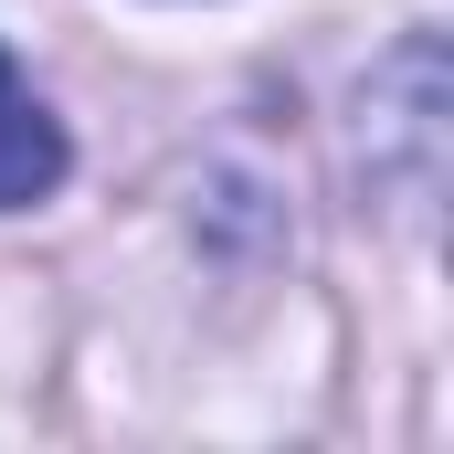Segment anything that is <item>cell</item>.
Returning <instances> with one entry per match:
<instances>
[{"mask_svg":"<svg viewBox=\"0 0 454 454\" xmlns=\"http://www.w3.org/2000/svg\"><path fill=\"white\" fill-rule=\"evenodd\" d=\"M53 180H64V127H53V106L21 85V64L0 53V212L43 201Z\"/></svg>","mask_w":454,"mask_h":454,"instance_id":"1","label":"cell"}]
</instances>
